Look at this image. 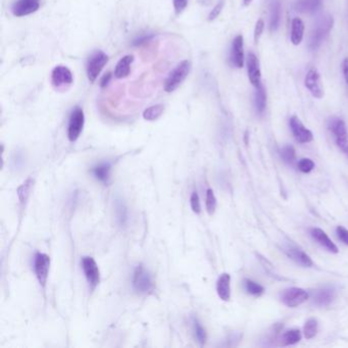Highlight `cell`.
I'll return each instance as SVG.
<instances>
[{"instance_id":"cell-1","label":"cell","mask_w":348,"mask_h":348,"mask_svg":"<svg viewBox=\"0 0 348 348\" xmlns=\"http://www.w3.org/2000/svg\"><path fill=\"white\" fill-rule=\"evenodd\" d=\"M132 285L134 290L141 294H147L153 290L154 285L152 277L143 264H139L138 267H136L133 274Z\"/></svg>"},{"instance_id":"cell-2","label":"cell","mask_w":348,"mask_h":348,"mask_svg":"<svg viewBox=\"0 0 348 348\" xmlns=\"http://www.w3.org/2000/svg\"><path fill=\"white\" fill-rule=\"evenodd\" d=\"M191 70V64L188 60H183L169 75L165 82V90L168 93L175 91L185 79L188 77Z\"/></svg>"},{"instance_id":"cell-3","label":"cell","mask_w":348,"mask_h":348,"mask_svg":"<svg viewBox=\"0 0 348 348\" xmlns=\"http://www.w3.org/2000/svg\"><path fill=\"white\" fill-rule=\"evenodd\" d=\"M334 25V19L332 16H325L317 24L315 29L312 32L309 46L312 50L318 49L326 37L329 35L332 27Z\"/></svg>"},{"instance_id":"cell-4","label":"cell","mask_w":348,"mask_h":348,"mask_svg":"<svg viewBox=\"0 0 348 348\" xmlns=\"http://www.w3.org/2000/svg\"><path fill=\"white\" fill-rule=\"evenodd\" d=\"M108 61H109V56L107 55V53H105L101 50L95 51L90 56V58L88 59L86 70H87L88 80L91 82V83H94L96 81L101 71L104 70V68L108 64Z\"/></svg>"},{"instance_id":"cell-5","label":"cell","mask_w":348,"mask_h":348,"mask_svg":"<svg viewBox=\"0 0 348 348\" xmlns=\"http://www.w3.org/2000/svg\"><path fill=\"white\" fill-rule=\"evenodd\" d=\"M85 124V115L83 110L79 107H76L69 118L68 125V138L71 142H75L80 137L82 131H83Z\"/></svg>"},{"instance_id":"cell-6","label":"cell","mask_w":348,"mask_h":348,"mask_svg":"<svg viewBox=\"0 0 348 348\" xmlns=\"http://www.w3.org/2000/svg\"><path fill=\"white\" fill-rule=\"evenodd\" d=\"M50 269V257L45 254L37 252L34 256V272L41 287L45 289Z\"/></svg>"},{"instance_id":"cell-7","label":"cell","mask_w":348,"mask_h":348,"mask_svg":"<svg viewBox=\"0 0 348 348\" xmlns=\"http://www.w3.org/2000/svg\"><path fill=\"white\" fill-rule=\"evenodd\" d=\"M74 82L73 73L65 66H56L51 72V84L57 90L69 88Z\"/></svg>"},{"instance_id":"cell-8","label":"cell","mask_w":348,"mask_h":348,"mask_svg":"<svg viewBox=\"0 0 348 348\" xmlns=\"http://www.w3.org/2000/svg\"><path fill=\"white\" fill-rule=\"evenodd\" d=\"M329 129L335 137L337 145L344 151L348 152V133L344 120L333 117L329 121Z\"/></svg>"},{"instance_id":"cell-9","label":"cell","mask_w":348,"mask_h":348,"mask_svg":"<svg viewBox=\"0 0 348 348\" xmlns=\"http://www.w3.org/2000/svg\"><path fill=\"white\" fill-rule=\"evenodd\" d=\"M81 264L90 288L94 290L100 282V272L95 259L91 256H84L81 260Z\"/></svg>"},{"instance_id":"cell-10","label":"cell","mask_w":348,"mask_h":348,"mask_svg":"<svg viewBox=\"0 0 348 348\" xmlns=\"http://www.w3.org/2000/svg\"><path fill=\"white\" fill-rule=\"evenodd\" d=\"M310 295L302 288L292 287L284 290L281 295V300L288 308H296V306L302 304L304 301L309 299Z\"/></svg>"},{"instance_id":"cell-11","label":"cell","mask_w":348,"mask_h":348,"mask_svg":"<svg viewBox=\"0 0 348 348\" xmlns=\"http://www.w3.org/2000/svg\"><path fill=\"white\" fill-rule=\"evenodd\" d=\"M41 0H16L12 4L11 12L14 16L22 17L36 12L40 8Z\"/></svg>"},{"instance_id":"cell-12","label":"cell","mask_w":348,"mask_h":348,"mask_svg":"<svg viewBox=\"0 0 348 348\" xmlns=\"http://www.w3.org/2000/svg\"><path fill=\"white\" fill-rule=\"evenodd\" d=\"M289 124L295 139L299 143H309L314 140V135L312 131L306 128L296 116H291Z\"/></svg>"},{"instance_id":"cell-13","label":"cell","mask_w":348,"mask_h":348,"mask_svg":"<svg viewBox=\"0 0 348 348\" xmlns=\"http://www.w3.org/2000/svg\"><path fill=\"white\" fill-rule=\"evenodd\" d=\"M284 252L296 263L302 265V267L311 268L314 265V261L311 256L299 247L295 246V245H286V246H284Z\"/></svg>"},{"instance_id":"cell-14","label":"cell","mask_w":348,"mask_h":348,"mask_svg":"<svg viewBox=\"0 0 348 348\" xmlns=\"http://www.w3.org/2000/svg\"><path fill=\"white\" fill-rule=\"evenodd\" d=\"M305 87L310 90L312 95L316 98H323L324 96V89L321 84V78L320 74L316 69H311L308 74H306L305 80H304Z\"/></svg>"},{"instance_id":"cell-15","label":"cell","mask_w":348,"mask_h":348,"mask_svg":"<svg viewBox=\"0 0 348 348\" xmlns=\"http://www.w3.org/2000/svg\"><path fill=\"white\" fill-rule=\"evenodd\" d=\"M247 72L248 78L251 82V84L258 88L261 86V73L259 69V63L257 57L253 53H249L247 57Z\"/></svg>"},{"instance_id":"cell-16","label":"cell","mask_w":348,"mask_h":348,"mask_svg":"<svg viewBox=\"0 0 348 348\" xmlns=\"http://www.w3.org/2000/svg\"><path fill=\"white\" fill-rule=\"evenodd\" d=\"M231 60L233 65L241 69L244 65V42H243V36L238 35L235 37L232 43V50H231Z\"/></svg>"},{"instance_id":"cell-17","label":"cell","mask_w":348,"mask_h":348,"mask_svg":"<svg viewBox=\"0 0 348 348\" xmlns=\"http://www.w3.org/2000/svg\"><path fill=\"white\" fill-rule=\"evenodd\" d=\"M311 235L325 249L332 253H338L339 249L336 246V244L325 233V231L319 228H314L311 230Z\"/></svg>"},{"instance_id":"cell-18","label":"cell","mask_w":348,"mask_h":348,"mask_svg":"<svg viewBox=\"0 0 348 348\" xmlns=\"http://www.w3.org/2000/svg\"><path fill=\"white\" fill-rule=\"evenodd\" d=\"M217 292L219 297L224 301H229L231 298V276L224 273L217 282Z\"/></svg>"},{"instance_id":"cell-19","label":"cell","mask_w":348,"mask_h":348,"mask_svg":"<svg viewBox=\"0 0 348 348\" xmlns=\"http://www.w3.org/2000/svg\"><path fill=\"white\" fill-rule=\"evenodd\" d=\"M334 297H335V292L331 288L318 289L313 294L314 303L318 306H321V308L328 306L333 301Z\"/></svg>"},{"instance_id":"cell-20","label":"cell","mask_w":348,"mask_h":348,"mask_svg":"<svg viewBox=\"0 0 348 348\" xmlns=\"http://www.w3.org/2000/svg\"><path fill=\"white\" fill-rule=\"evenodd\" d=\"M112 165L110 162H100L92 168V175L101 183L109 184L111 180Z\"/></svg>"},{"instance_id":"cell-21","label":"cell","mask_w":348,"mask_h":348,"mask_svg":"<svg viewBox=\"0 0 348 348\" xmlns=\"http://www.w3.org/2000/svg\"><path fill=\"white\" fill-rule=\"evenodd\" d=\"M134 61L133 55H126L118 60V63L115 69V76L117 79H124L129 76L131 71V66Z\"/></svg>"},{"instance_id":"cell-22","label":"cell","mask_w":348,"mask_h":348,"mask_svg":"<svg viewBox=\"0 0 348 348\" xmlns=\"http://www.w3.org/2000/svg\"><path fill=\"white\" fill-rule=\"evenodd\" d=\"M304 35V23L299 17L292 19L291 24V42L294 45H299Z\"/></svg>"},{"instance_id":"cell-23","label":"cell","mask_w":348,"mask_h":348,"mask_svg":"<svg viewBox=\"0 0 348 348\" xmlns=\"http://www.w3.org/2000/svg\"><path fill=\"white\" fill-rule=\"evenodd\" d=\"M322 5V0H299L295 9L300 12H315Z\"/></svg>"},{"instance_id":"cell-24","label":"cell","mask_w":348,"mask_h":348,"mask_svg":"<svg viewBox=\"0 0 348 348\" xmlns=\"http://www.w3.org/2000/svg\"><path fill=\"white\" fill-rule=\"evenodd\" d=\"M281 22V2L280 0H274L271 6V19L270 28L271 31H276L279 28Z\"/></svg>"},{"instance_id":"cell-25","label":"cell","mask_w":348,"mask_h":348,"mask_svg":"<svg viewBox=\"0 0 348 348\" xmlns=\"http://www.w3.org/2000/svg\"><path fill=\"white\" fill-rule=\"evenodd\" d=\"M116 217L117 223L120 226H126L128 223V209L126 207V204L124 200L121 199H116Z\"/></svg>"},{"instance_id":"cell-26","label":"cell","mask_w":348,"mask_h":348,"mask_svg":"<svg viewBox=\"0 0 348 348\" xmlns=\"http://www.w3.org/2000/svg\"><path fill=\"white\" fill-rule=\"evenodd\" d=\"M301 340V332L298 329H292L289 331H286L281 339H280V345L282 346H289L294 345L298 343Z\"/></svg>"},{"instance_id":"cell-27","label":"cell","mask_w":348,"mask_h":348,"mask_svg":"<svg viewBox=\"0 0 348 348\" xmlns=\"http://www.w3.org/2000/svg\"><path fill=\"white\" fill-rule=\"evenodd\" d=\"M165 112V106L163 105H155L152 106L148 109H146L143 113V117L146 120L149 121H153L156 120L157 118H159L161 116V115Z\"/></svg>"},{"instance_id":"cell-28","label":"cell","mask_w":348,"mask_h":348,"mask_svg":"<svg viewBox=\"0 0 348 348\" xmlns=\"http://www.w3.org/2000/svg\"><path fill=\"white\" fill-rule=\"evenodd\" d=\"M318 320L315 318H311L305 322L303 327V334L306 339H313L318 333Z\"/></svg>"},{"instance_id":"cell-29","label":"cell","mask_w":348,"mask_h":348,"mask_svg":"<svg viewBox=\"0 0 348 348\" xmlns=\"http://www.w3.org/2000/svg\"><path fill=\"white\" fill-rule=\"evenodd\" d=\"M265 106H267V93L264 91L263 86H259L256 88L255 93V108L258 114H262L265 110Z\"/></svg>"},{"instance_id":"cell-30","label":"cell","mask_w":348,"mask_h":348,"mask_svg":"<svg viewBox=\"0 0 348 348\" xmlns=\"http://www.w3.org/2000/svg\"><path fill=\"white\" fill-rule=\"evenodd\" d=\"M32 185H33L32 179H28L27 181H25L22 184V185L18 187V189H17V196H18L19 202L22 203V204L27 202V200H28V198L30 196Z\"/></svg>"},{"instance_id":"cell-31","label":"cell","mask_w":348,"mask_h":348,"mask_svg":"<svg viewBox=\"0 0 348 348\" xmlns=\"http://www.w3.org/2000/svg\"><path fill=\"white\" fill-rule=\"evenodd\" d=\"M244 288L249 294L254 296H260L264 292V288L261 285L249 279L244 280Z\"/></svg>"},{"instance_id":"cell-32","label":"cell","mask_w":348,"mask_h":348,"mask_svg":"<svg viewBox=\"0 0 348 348\" xmlns=\"http://www.w3.org/2000/svg\"><path fill=\"white\" fill-rule=\"evenodd\" d=\"M192 326H193V331H194L195 338L200 343V345H203L207 341V332H206V330H204L202 325L195 318L192 321Z\"/></svg>"},{"instance_id":"cell-33","label":"cell","mask_w":348,"mask_h":348,"mask_svg":"<svg viewBox=\"0 0 348 348\" xmlns=\"http://www.w3.org/2000/svg\"><path fill=\"white\" fill-rule=\"evenodd\" d=\"M281 157L286 163H293L296 158V151L292 145H286L281 149Z\"/></svg>"},{"instance_id":"cell-34","label":"cell","mask_w":348,"mask_h":348,"mask_svg":"<svg viewBox=\"0 0 348 348\" xmlns=\"http://www.w3.org/2000/svg\"><path fill=\"white\" fill-rule=\"evenodd\" d=\"M206 206L207 211L210 215H214L217 209V198L213 191V189L207 190V196H206Z\"/></svg>"},{"instance_id":"cell-35","label":"cell","mask_w":348,"mask_h":348,"mask_svg":"<svg viewBox=\"0 0 348 348\" xmlns=\"http://www.w3.org/2000/svg\"><path fill=\"white\" fill-rule=\"evenodd\" d=\"M26 165V157L23 151H16L11 157V168L14 170H22Z\"/></svg>"},{"instance_id":"cell-36","label":"cell","mask_w":348,"mask_h":348,"mask_svg":"<svg viewBox=\"0 0 348 348\" xmlns=\"http://www.w3.org/2000/svg\"><path fill=\"white\" fill-rule=\"evenodd\" d=\"M297 167L302 173H311L315 169V162L311 158H301L297 163Z\"/></svg>"},{"instance_id":"cell-37","label":"cell","mask_w":348,"mask_h":348,"mask_svg":"<svg viewBox=\"0 0 348 348\" xmlns=\"http://www.w3.org/2000/svg\"><path fill=\"white\" fill-rule=\"evenodd\" d=\"M263 30H264V22L261 18H259L255 24V28H254V32H253V39H254L255 43H258V41L263 33Z\"/></svg>"},{"instance_id":"cell-38","label":"cell","mask_w":348,"mask_h":348,"mask_svg":"<svg viewBox=\"0 0 348 348\" xmlns=\"http://www.w3.org/2000/svg\"><path fill=\"white\" fill-rule=\"evenodd\" d=\"M190 206L192 211L195 214H199L201 212V206H200V199L197 192H193L190 197Z\"/></svg>"},{"instance_id":"cell-39","label":"cell","mask_w":348,"mask_h":348,"mask_svg":"<svg viewBox=\"0 0 348 348\" xmlns=\"http://www.w3.org/2000/svg\"><path fill=\"white\" fill-rule=\"evenodd\" d=\"M189 0H173V5L176 14H181L188 5Z\"/></svg>"},{"instance_id":"cell-40","label":"cell","mask_w":348,"mask_h":348,"mask_svg":"<svg viewBox=\"0 0 348 348\" xmlns=\"http://www.w3.org/2000/svg\"><path fill=\"white\" fill-rule=\"evenodd\" d=\"M224 0H221V1L213 8V10L210 12V14H209V20H210V22H213V20H215L219 15H220V13L222 12V9H223V7H224Z\"/></svg>"},{"instance_id":"cell-41","label":"cell","mask_w":348,"mask_h":348,"mask_svg":"<svg viewBox=\"0 0 348 348\" xmlns=\"http://www.w3.org/2000/svg\"><path fill=\"white\" fill-rule=\"evenodd\" d=\"M338 238L346 245H348V230L342 226H338L336 229Z\"/></svg>"},{"instance_id":"cell-42","label":"cell","mask_w":348,"mask_h":348,"mask_svg":"<svg viewBox=\"0 0 348 348\" xmlns=\"http://www.w3.org/2000/svg\"><path fill=\"white\" fill-rule=\"evenodd\" d=\"M151 37H152V36L149 35V34L140 36V37H138L136 40H134V45H139V44H142V43H144V42H147V41H148Z\"/></svg>"},{"instance_id":"cell-43","label":"cell","mask_w":348,"mask_h":348,"mask_svg":"<svg viewBox=\"0 0 348 348\" xmlns=\"http://www.w3.org/2000/svg\"><path fill=\"white\" fill-rule=\"evenodd\" d=\"M343 74L345 82L348 84V58H345L343 61Z\"/></svg>"},{"instance_id":"cell-44","label":"cell","mask_w":348,"mask_h":348,"mask_svg":"<svg viewBox=\"0 0 348 348\" xmlns=\"http://www.w3.org/2000/svg\"><path fill=\"white\" fill-rule=\"evenodd\" d=\"M111 78H112V75H111L110 73L107 74L104 78H102V80H101V86H102V87H106V86L110 83Z\"/></svg>"},{"instance_id":"cell-45","label":"cell","mask_w":348,"mask_h":348,"mask_svg":"<svg viewBox=\"0 0 348 348\" xmlns=\"http://www.w3.org/2000/svg\"><path fill=\"white\" fill-rule=\"evenodd\" d=\"M252 0H243V3L244 5H249L251 3Z\"/></svg>"}]
</instances>
